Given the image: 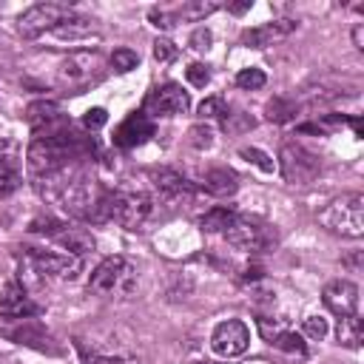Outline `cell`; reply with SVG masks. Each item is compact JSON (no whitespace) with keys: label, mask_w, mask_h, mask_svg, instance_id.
I'll list each match as a JSON object with an SVG mask.
<instances>
[{"label":"cell","mask_w":364,"mask_h":364,"mask_svg":"<svg viewBox=\"0 0 364 364\" xmlns=\"http://www.w3.org/2000/svg\"><path fill=\"white\" fill-rule=\"evenodd\" d=\"M85 151H88V145H82L71 131H57V134L37 136L28 145V171L37 179L60 173V171L68 168L71 159H80Z\"/></svg>","instance_id":"6da1fadb"},{"label":"cell","mask_w":364,"mask_h":364,"mask_svg":"<svg viewBox=\"0 0 364 364\" xmlns=\"http://www.w3.org/2000/svg\"><path fill=\"white\" fill-rule=\"evenodd\" d=\"M154 213V199L139 191H105L102 202V219H114L117 225L136 230L142 228Z\"/></svg>","instance_id":"7a4b0ae2"},{"label":"cell","mask_w":364,"mask_h":364,"mask_svg":"<svg viewBox=\"0 0 364 364\" xmlns=\"http://www.w3.org/2000/svg\"><path fill=\"white\" fill-rule=\"evenodd\" d=\"M88 287L100 296H131L136 287V264L125 256H108L94 267Z\"/></svg>","instance_id":"3957f363"},{"label":"cell","mask_w":364,"mask_h":364,"mask_svg":"<svg viewBox=\"0 0 364 364\" xmlns=\"http://www.w3.org/2000/svg\"><path fill=\"white\" fill-rule=\"evenodd\" d=\"M321 225L350 236V239H361L364 236V196L361 193H344L338 199H333L324 210H321Z\"/></svg>","instance_id":"277c9868"},{"label":"cell","mask_w":364,"mask_h":364,"mask_svg":"<svg viewBox=\"0 0 364 364\" xmlns=\"http://www.w3.org/2000/svg\"><path fill=\"white\" fill-rule=\"evenodd\" d=\"M222 233H225L228 245H233L236 250H264L276 242V233L270 225H264L256 216H242V213H236L233 222Z\"/></svg>","instance_id":"5b68a950"},{"label":"cell","mask_w":364,"mask_h":364,"mask_svg":"<svg viewBox=\"0 0 364 364\" xmlns=\"http://www.w3.org/2000/svg\"><path fill=\"white\" fill-rule=\"evenodd\" d=\"M279 168H282V176L290 185H307L318 176L321 159L299 142H284L282 151H279Z\"/></svg>","instance_id":"8992f818"},{"label":"cell","mask_w":364,"mask_h":364,"mask_svg":"<svg viewBox=\"0 0 364 364\" xmlns=\"http://www.w3.org/2000/svg\"><path fill=\"white\" fill-rule=\"evenodd\" d=\"M26 250H28L26 253L28 264L43 279H74L82 270V259L65 250H40V247H26Z\"/></svg>","instance_id":"52a82bcc"},{"label":"cell","mask_w":364,"mask_h":364,"mask_svg":"<svg viewBox=\"0 0 364 364\" xmlns=\"http://www.w3.org/2000/svg\"><path fill=\"white\" fill-rule=\"evenodd\" d=\"M71 11L60 3H37L31 9H26L20 17H17V31L23 37H40L46 31H51L54 26H60Z\"/></svg>","instance_id":"ba28073f"},{"label":"cell","mask_w":364,"mask_h":364,"mask_svg":"<svg viewBox=\"0 0 364 364\" xmlns=\"http://www.w3.org/2000/svg\"><path fill=\"white\" fill-rule=\"evenodd\" d=\"M247 344H250V330H247V324L239 321V318L219 321V324L213 327V333H210V347H213V353L222 355V358H236V355H242V353L247 350Z\"/></svg>","instance_id":"9c48e42d"},{"label":"cell","mask_w":364,"mask_h":364,"mask_svg":"<svg viewBox=\"0 0 364 364\" xmlns=\"http://www.w3.org/2000/svg\"><path fill=\"white\" fill-rule=\"evenodd\" d=\"M97 68H100V54H97V51H74V54H68V57L60 63V68H57V82H60L63 88H80V85H85L88 80H94Z\"/></svg>","instance_id":"30bf717a"},{"label":"cell","mask_w":364,"mask_h":364,"mask_svg":"<svg viewBox=\"0 0 364 364\" xmlns=\"http://www.w3.org/2000/svg\"><path fill=\"white\" fill-rule=\"evenodd\" d=\"M188 108H191V97L176 82L156 85L145 100V111H151L154 117H176V114H185Z\"/></svg>","instance_id":"8fae6325"},{"label":"cell","mask_w":364,"mask_h":364,"mask_svg":"<svg viewBox=\"0 0 364 364\" xmlns=\"http://www.w3.org/2000/svg\"><path fill=\"white\" fill-rule=\"evenodd\" d=\"M154 136V122L145 111H134L114 128V145L119 148H136Z\"/></svg>","instance_id":"7c38bea8"},{"label":"cell","mask_w":364,"mask_h":364,"mask_svg":"<svg viewBox=\"0 0 364 364\" xmlns=\"http://www.w3.org/2000/svg\"><path fill=\"white\" fill-rule=\"evenodd\" d=\"M321 299H324V307L330 313H336L338 318H344V316H353L355 307H358V287L350 279H336V282H330L324 287Z\"/></svg>","instance_id":"4fadbf2b"},{"label":"cell","mask_w":364,"mask_h":364,"mask_svg":"<svg viewBox=\"0 0 364 364\" xmlns=\"http://www.w3.org/2000/svg\"><path fill=\"white\" fill-rule=\"evenodd\" d=\"M34 313H37V304L20 282H11V284L3 287V293H0V316L3 318L20 321V318H28Z\"/></svg>","instance_id":"5bb4252c"},{"label":"cell","mask_w":364,"mask_h":364,"mask_svg":"<svg viewBox=\"0 0 364 364\" xmlns=\"http://www.w3.org/2000/svg\"><path fill=\"white\" fill-rule=\"evenodd\" d=\"M26 119H28L31 131L40 134V136L63 131V128H60V125H63V111H60V105L51 102V100H37V102H31V105L26 108Z\"/></svg>","instance_id":"9a60e30c"},{"label":"cell","mask_w":364,"mask_h":364,"mask_svg":"<svg viewBox=\"0 0 364 364\" xmlns=\"http://www.w3.org/2000/svg\"><path fill=\"white\" fill-rule=\"evenodd\" d=\"M296 31V20H273V23H262L256 28H247L242 34V46H250V48H267L279 40H284L287 34Z\"/></svg>","instance_id":"2e32d148"},{"label":"cell","mask_w":364,"mask_h":364,"mask_svg":"<svg viewBox=\"0 0 364 364\" xmlns=\"http://www.w3.org/2000/svg\"><path fill=\"white\" fill-rule=\"evenodd\" d=\"M151 179H154V188L159 191V196H165L168 202H179V199L185 202L193 193V185L173 168H159L151 173Z\"/></svg>","instance_id":"e0dca14e"},{"label":"cell","mask_w":364,"mask_h":364,"mask_svg":"<svg viewBox=\"0 0 364 364\" xmlns=\"http://www.w3.org/2000/svg\"><path fill=\"white\" fill-rule=\"evenodd\" d=\"M54 242L65 250V253H71V256H77V259H82V256H88L91 250H94V236L88 233V230H82V228H65V230H60L57 236H54Z\"/></svg>","instance_id":"ac0fdd59"},{"label":"cell","mask_w":364,"mask_h":364,"mask_svg":"<svg viewBox=\"0 0 364 364\" xmlns=\"http://www.w3.org/2000/svg\"><path fill=\"white\" fill-rule=\"evenodd\" d=\"M202 185H205V191L213 193V196H230V193H236V188H239L236 173L228 171V168H210V171L202 176Z\"/></svg>","instance_id":"d6986e66"},{"label":"cell","mask_w":364,"mask_h":364,"mask_svg":"<svg viewBox=\"0 0 364 364\" xmlns=\"http://www.w3.org/2000/svg\"><path fill=\"white\" fill-rule=\"evenodd\" d=\"M9 338H14L17 344H26V347H34V350L57 353V347L51 344V336H48L40 324H23V327L11 330V333H9Z\"/></svg>","instance_id":"ffe728a7"},{"label":"cell","mask_w":364,"mask_h":364,"mask_svg":"<svg viewBox=\"0 0 364 364\" xmlns=\"http://www.w3.org/2000/svg\"><path fill=\"white\" fill-rule=\"evenodd\" d=\"M361 336H364V327H361V318H358V313L338 318V327H336V338H338V344H341V347L358 350V347H361Z\"/></svg>","instance_id":"44dd1931"},{"label":"cell","mask_w":364,"mask_h":364,"mask_svg":"<svg viewBox=\"0 0 364 364\" xmlns=\"http://www.w3.org/2000/svg\"><path fill=\"white\" fill-rule=\"evenodd\" d=\"M51 34L57 37V40H68V43H77V40H85V37H91V23L88 20H82V17H74V14H68L60 26H54L51 28Z\"/></svg>","instance_id":"7402d4cb"},{"label":"cell","mask_w":364,"mask_h":364,"mask_svg":"<svg viewBox=\"0 0 364 364\" xmlns=\"http://www.w3.org/2000/svg\"><path fill=\"white\" fill-rule=\"evenodd\" d=\"M233 216H236V213H233L230 208H222V205H219V208H210V210L199 219V228H202L205 233H222V230L233 222Z\"/></svg>","instance_id":"603a6c76"},{"label":"cell","mask_w":364,"mask_h":364,"mask_svg":"<svg viewBox=\"0 0 364 364\" xmlns=\"http://www.w3.org/2000/svg\"><path fill=\"white\" fill-rule=\"evenodd\" d=\"M20 185V168L11 154H0V193H9Z\"/></svg>","instance_id":"cb8c5ba5"},{"label":"cell","mask_w":364,"mask_h":364,"mask_svg":"<svg viewBox=\"0 0 364 364\" xmlns=\"http://www.w3.org/2000/svg\"><path fill=\"white\" fill-rule=\"evenodd\" d=\"M296 102L293 100H284V97H273L267 105H264V114L270 122H290L296 117Z\"/></svg>","instance_id":"d4e9b609"},{"label":"cell","mask_w":364,"mask_h":364,"mask_svg":"<svg viewBox=\"0 0 364 364\" xmlns=\"http://www.w3.org/2000/svg\"><path fill=\"white\" fill-rule=\"evenodd\" d=\"M270 344H276L279 350H284V353H290V355H304V353H307L304 338H301L296 330H282Z\"/></svg>","instance_id":"484cf974"},{"label":"cell","mask_w":364,"mask_h":364,"mask_svg":"<svg viewBox=\"0 0 364 364\" xmlns=\"http://www.w3.org/2000/svg\"><path fill=\"white\" fill-rule=\"evenodd\" d=\"M239 156H242V159H247V162H253V165H256L259 171H264V173H273V171H276L273 156H270V154H264L262 148H253V145H250V148H242V151H239Z\"/></svg>","instance_id":"4316f807"},{"label":"cell","mask_w":364,"mask_h":364,"mask_svg":"<svg viewBox=\"0 0 364 364\" xmlns=\"http://www.w3.org/2000/svg\"><path fill=\"white\" fill-rule=\"evenodd\" d=\"M111 65H114V71L128 74V71H134V68L139 65V54L131 51V48H117V51L111 54Z\"/></svg>","instance_id":"83f0119b"},{"label":"cell","mask_w":364,"mask_h":364,"mask_svg":"<svg viewBox=\"0 0 364 364\" xmlns=\"http://www.w3.org/2000/svg\"><path fill=\"white\" fill-rule=\"evenodd\" d=\"M219 3H188L182 9H176V20H199V17H208L210 11H216Z\"/></svg>","instance_id":"f1b7e54d"},{"label":"cell","mask_w":364,"mask_h":364,"mask_svg":"<svg viewBox=\"0 0 364 364\" xmlns=\"http://www.w3.org/2000/svg\"><path fill=\"white\" fill-rule=\"evenodd\" d=\"M264 82H267V77H264L262 68H242V71L236 74V85L245 88V91H256V88H262Z\"/></svg>","instance_id":"f546056e"},{"label":"cell","mask_w":364,"mask_h":364,"mask_svg":"<svg viewBox=\"0 0 364 364\" xmlns=\"http://www.w3.org/2000/svg\"><path fill=\"white\" fill-rule=\"evenodd\" d=\"M199 117L202 119H225L228 117V105L222 97H208L199 102Z\"/></svg>","instance_id":"4dcf8cb0"},{"label":"cell","mask_w":364,"mask_h":364,"mask_svg":"<svg viewBox=\"0 0 364 364\" xmlns=\"http://www.w3.org/2000/svg\"><path fill=\"white\" fill-rule=\"evenodd\" d=\"M28 230H31V233H40V236H51V239H54L60 230H65V225H63L60 219H54V216H37V219H31Z\"/></svg>","instance_id":"1f68e13d"},{"label":"cell","mask_w":364,"mask_h":364,"mask_svg":"<svg viewBox=\"0 0 364 364\" xmlns=\"http://www.w3.org/2000/svg\"><path fill=\"white\" fill-rule=\"evenodd\" d=\"M188 142L193 145V148H199V151H208L210 145H213V131H210V125H193L191 131H188Z\"/></svg>","instance_id":"d6a6232c"},{"label":"cell","mask_w":364,"mask_h":364,"mask_svg":"<svg viewBox=\"0 0 364 364\" xmlns=\"http://www.w3.org/2000/svg\"><path fill=\"white\" fill-rule=\"evenodd\" d=\"M301 330H304V336H307V338L321 341V338L327 336V318H324V316H307Z\"/></svg>","instance_id":"836d02e7"},{"label":"cell","mask_w":364,"mask_h":364,"mask_svg":"<svg viewBox=\"0 0 364 364\" xmlns=\"http://www.w3.org/2000/svg\"><path fill=\"white\" fill-rule=\"evenodd\" d=\"M185 77H188V82H191V85H196V88H205V85H208V80H210V71H208V65H202V63H193V65H188Z\"/></svg>","instance_id":"e575fe53"},{"label":"cell","mask_w":364,"mask_h":364,"mask_svg":"<svg viewBox=\"0 0 364 364\" xmlns=\"http://www.w3.org/2000/svg\"><path fill=\"white\" fill-rule=\"evenodd\" d=\"M173 57H176V46H173L171 40L159 37V40L154 43V60H156V63H171Z\"/></svg>","instance_id":"d590c367"},{"label":"cell","mask_w":364,"mask_h":364,"mask_svg":"<svg viewBox=\"0 0 364 364\" xmlns=\"http://www.w3.org/2000/svg\"><path fill=\"white\" fill-rule=\"evenodd\" d=\"M148 17H151V23H154L156 28H173V26L179 23L176 14H173V11H165V9H151Z\"/></svg>","instance_id":"8d00e7d4"},{"label":"cell","mask_w":364,"mask_h":364,"mask_svg":"<svg viewBox=\"0 0 364 364\" xmlns=\"http://www.w3.org/2000/svg\"><path fill=\"white\" fill-rule=\"evenodd\" d=\"M105 122H108L105 108H88V111L82 114V125H85L88 131H97V128H102Z\"/></svg>","instance_id":"74e56055"},{"label":"cell","mask_w":364,"mask_h":364,"mask_svg":"<svg viewBox=\"0 0 364 364\" xmlns=\"http://www.w3.org/2000/svg\"><path fill=\"white\" fill-rule=\"evenodd\" d=\"M222 125H225L228 131H247V128H253V119L245 117V114H230V111H228V117L222 119Z\"/></svg>","instance_id":"f35d334b"},{"label":"cell","mask_w":364,"mask_h":364,"mask_svg":"<svg viewBox=\"0 0 364 364\" xmlns=\"http://www.w3.org/2000/svg\"><path fill=\"white\" fill-rule=\"evenodd\" d=\"M210 43H213V34H210V28H205V26L191 34V48H193V51H208Z\"/></svg>","instance_id":"ab89813d"},{"label":"cell","mask_w":364,"mask_h":364,"mask_svg":"<svg viewBox=\"0 0 364 364\" xmlns=\"http://www.w3.org/2000/svg\"><path fill=\"white\" fill-rule=\"evenodd\" d=\"M82 364H128V361L119 358V355H100V353H91V355L82 358Z\"/></svg>","instance_id":"60d3db41"},{"label":"cell","mask_w":364,"mask_h":364,"mask_svg":"<svg viewBox=\"0 0 364 364\" xmlns=\"http://www.w3.org/2000/svg\"><path fill=\"white\" fill-rule=\"evenodd\" d=\"M353 46L361 51L364 48V26L361 23H355V28H353Z\"/></svg>","instance_id":"b9f144b4"},{"label":"cell","mask_w":364,"mask_h":364,"mask_svg":"<svg viewBox=\"0 0 364 364\" xmlns=\"http://www.w3.org/2000/svg\"><path fill=\"white\" fill-rule=\"evenodd\" d=\"M250 6H253V0H242V3H233V6H228V11H230V14H245Z\"/></svg>","instance_id":"7bdbcfd3"}]
</instances>
